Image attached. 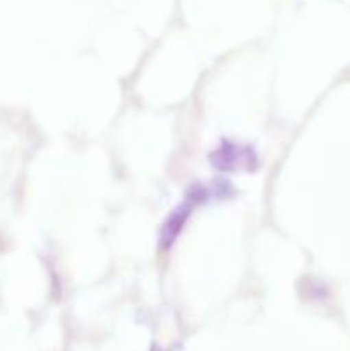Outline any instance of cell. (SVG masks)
Listing matches in <instances>:
<instances>
[{
	"label": "cell",
	"instance_id": "6da1fadb",
	"mask_svg": "<svg viewBox=\"0 0 350 351\" xmlns=\"http://www.w3.org/2000/svg\"><path fill=\"white\" fill-rule=\"evenodd\" d=\"M208 189L202 187V185H192L189 189L187 195H185L184 201L180 202L177 209L172 211V215L168 216L167 221H165L163 228L160 233V249H168V247L174 243V240L177 239L178 233L184 228L185 221L191 216L192 209L198 204H201L206 197H208Z\"/></svg>",
	"mask_w": 350,
	"mask_h": 351
},
{
	"label": "cell",
	"instance_id": "7a4b0ae2",
	"mask_svg": "<svg viewBox=\"0 0 350 351\" xmlns=\"http://www.w3.org/2000/svg\"><path fill=\"white\" fill-rule=\"evenodd\" d=\"M213 167L220 171H247L257 167V156L250 147L225 141L209 156Z\"/></svg>",
	"mask_w": 350,
	"mask_h": 351
}]
</instances>
